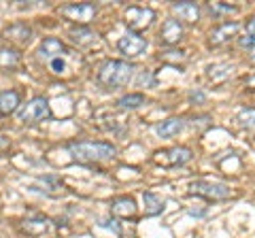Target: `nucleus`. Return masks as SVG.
I'll use <instances>...</instances> for the list:
<instances>
[{
  "mask_svg": "<svg viewBox=\"0 0 255 238\" xmlns=\"http://www.w3.org/2000/svg\"><path fill=\"white\" fill-rule=\"evenodd\" d=\"M68 153L73 155L75 162L81 164H94V162H111L115 160L117 149L111 142H94V140H79L70 142Z\"/></svg>",
  "mask_w": 255,
  "mask_h": 238,
  "instance_id": "f257e3e1",
  "label": "nucleus"
},
{
  "mask_svg": "<svg viewBox=\"0 0 255 238\" xmlns=\"http://www.w3.org/2000/svg\"><path fill=\"white\" fill-rule=\"evenodd\" d=\"M134 75V66L128 64L124 60H107L102 62L98 68V75H96V81H98L105 90H119L132 81Z\"/></svg>",
  "mask_w": 255,
  "mask_h": 238,
  "instance_id": "f03ea898",
  "label": "nucleus"
},
{
  "mask_svg": "<svg viewBox=\"0 0 255 238\" xmlns=\"http://www.w3.org/2000/svg\"><path fill=\"white\" fill-rule=\"evenodd\" d=\"M17 117H19V121H23V123H38V121H45V119L51 117L49 100L43 98V96L32 98L30 102H26V105L19 109Z\"/></svg>",
  "mask_w": 255,
  "mask_h": 238,
  "instance_id": "7ed1b4c3",
  "label": "nucleus"
},
{
  "mask_svg": "<svg viewBox=\"0 0 255 238\" xmlns=\"http://www.w3.org/2000/svg\"><path fill=\"white\" fill-rule=\"evenodd\" d=\"M155 19V11L149 9V6H130V9L126 11V26L130 32H142V30H147L151 23Z\"/></svg>",
  "mask_w": 255,
  "mask_h": 238,
  "instance_id": "20e7f679",
  "label": "nucleus"
},
{
  "mask_svg": "<svg viewBox=\"0 0 255 238\" xmlns=\"http://www.w3.org/2000/svg\"><path fill=\"white\" fill-rule=\"evenodd\" d=\"M189 192L194 196L206 198V200H228L232 198V189L223 183H211V181H196L189 185Z\"/></svg>",
  "mask_w": 255,
  "mask_h": 238,
  "instance_id": "39448f33",
  "label": "nucleus"
},
{
  "mask_svg": "<svg viewBox=\"0 0 255 238\" xmlns=\"http://www.w3.org/2000/svg\"><path fill=\"white\" fill-rule=\"evenodd\" d=\"M155 164L166 166V168H174V166H183L191 160V149L189 147H172V149H164V151L155 153Z\"/></svg>",
  "mask_w": 255,
  "mask_h": 238,
  "instance_id": "423d86ee",
  "label": "nucleus"
},
{
  "mask_svg": "<svg viewBox=\"0 0 255 238\" xmlns=\"http://www.w3.org/2000/svg\"><path fill=\"white\" fill-rule=\"evenodd\" d=\"M147 47H149L147 38H142L136 32H130V30L117 41V49H119V53H124L126 58H136V55L147 51Z\"/></svg>",
  "mask_w": 255,
  "mask_h": 238,
  "instance_id": "0eeeda50",
  "label": "nucleus"
},
{
  "mask_svg": "<svg viewBox=\"0 0 255 238\" xmlns=\"http://www.w3.org/2000/svg\"><path fill=\"white\" fill-rule=\"evenodd\" d=\"M66 53H68L66 45H64V43L60 41V38H53V36L45 38V41L41 43V47H38V51H36L38 60H41V62H47V64H49L51 60L66 58Z\"/></svg>",
  "mask_w": 255,
  "mask_h": 238,
  "instance_id": "6e6552de",
  "label": "nucleus"
},
{
  "mask_svg": "<svg viewBox=\"0 0 255 238\" xmlns=\"http://www.w3.org/2000/svg\"><path fill=\"white\" fill-rule=\"evenodd\" d=\"M62 15L66 17L68 21H75V23H90L96 15V6L90 4V2H81V4H68L62 9Z\"/></svg>",
  "mask_w": 255,
  "mask_h": 238,
  "instance_id": "1a4fd4ad",
  "label": "nucleus"
},
{
  "mask_svg": "<svg viewBox=\"0 0 255 238\" xmlns=\"http://www.w3.org/2000/svg\"><path fill=\"white\" fill-rule=\"evenodd\" d=\"M183 23L179 19H166L162 30H159V38H162L164 45H177L183 38Z\"/></svg>",
  "mask_w": 255,
  "mask_h": 238,
  "instance_id": "9d476101",
  "label": "nucleus"
},
{
  "mask_svg": "<svg viewBox=\"0 0 255 238\" xmlns=\"http://www.w3.org/2000/svg\"><path fill=\"white\" fill-rule=\"evenodd\" d=\"M238 23L236 21H226V23H221L219 28H215L213 32H211V38H209V43L211 47H219V45H226L230 38H234L236 32H238Z\"/></svg>",
  "mask_w": 255,
  "mask_h": 238,
  "instance_id": "9b49d317",
  "label": "nucleus"
},
{
  "mask_svg": "<svg viewBox=\"0 0 255 238\" xmlns=\"http://www.w3.org/2000/svg\"><path fill=\"white\" fill-rule=\"evenodd\" d=\"M32 34L34 32H32V28L26 26V23H13V26L4 30V36L17 45H28L32 41Z\"/></svg>",
  "mask_w": 255,
  "mask_h": 238,
  "instance_id": "f8f14e48",
  "label": "nucleus"
},
{
  "mask_svg": "<svg viewBox=\"0 0 255 238\" xmlns=\"http://www.w3.org/2000/svg\"><path fill=\"white\" fill-rule=\"evenodd\" d=\"M21 96L15 90H2L0 92V115H11L19 109Z\"/></svg>",
  "mask_w": 255,
  "mask_h": 238,
  "instance_id": "ddd939ff",
  "label": "nucleus"
},
{
  "mask_svg": "<svg viewBox=\"0 0 255 238\" xmlns=\"http://www.w3.org/2000/svg\"><path fill=\"white\" fill-rule=\"evenodd\" d=\"M49 230V219L47 217H28L21 221V232L28 236H43Z\"/></svg>",
  "mask_w": 255,
  "mask_h": 238,
  "instance_id": "4468645a",
  "label": "nucleus"
},
{
  "mask_svg": "<svg viewBox=\"0 0 255 238\" xmlns=\"http://www.w3.org/2000/svg\"><path fill=\"white\" fill-rule=\"evenodd\" d=\"M172 11L187 23H196L200 19V9H198L196 2H187V0L185 2H172Z\"/></svg>",
  "mask_w": 255,
  "mask_h": 238,
  "instance_id": "2eb2a0df",
  "label": "nucleus"
},
{
  "mask_svg": "<svg viewBox=\"0 0 255 238\" xmlns=\"http://www.w3.org/2000/svg\"><path fill=\"white\" fill-rule=\"evenodd\" d=\"M136 211H138V206L132 198H117V200L111 204V213H113L115 217H134Z\"/></svg>",
  "mask_w": 255,
  "mask_h": 238,
  "instance_id": "dca6fc26",
  "label": "nucleus"
},
{
  "mask_svg": "<svg viewBox=\"0 0 255 238\" xmlns=\"http://www.w3.org/2000/svg\"><path fill=\"white\" fill-rule=\"evenodd\" d=\"M181 130H183V119L170 117V119H166V121H162V123L157 125V136H162V138H172V136H177Z\"/></svg>",
  "mask_w": 255,
  "mask_h": 238,
  "instance_id": "f3484780",
  "label": "nucleus"
},
{
  "mask_svg": "<svg viewBox=\"0 0 255 238\" xmlns=\"http://www.w3.org/2000/svg\"><path fill=\"white\" fill-rule=\"evenodd\" d=\"M232 70H234L232 64H211L206 68V77H209L213 83H223L226 79H230Z\"/></svg>",
  "mask_w": 255,
  "mask_h": 238,
  "instance_id": "a211bd4d",
  "label": "nucleus"
},
{
  "mask_svg": "<svg viewBox=\"0 0 255 238\" xmlns=\"http://www.w3.org/2000/svg\"><path fill=\"white\" fill-rule=\"evenodd\" d=\"M142 202H145V215H149V217H155L159 213H164V200L157 198L155 194L145 192L142 194Z\"/></svg>",
  "mask_w": 255,
  "mask_h": 238,
  "instance_id": "6ab92c4d",
  "label": "nucleus"
},
{
  "mask_svg": "<svg viewBox=\"0 0 255 238\" xmlns=\"http://www.w3.org/2000/svg\"><path fill=\"white\" fill-rule=\"evenodd\" d=\"M70 38H73V43L79 45V47H87V45H92L96 41V34L92 32L90 28H85V26H79L77 30H73L70 32Z\"/></svg>",
  "mask_w": 255,
  "mask_h": 238,
  "instance_id": "aec40b11",
  "label": "nucleus"
},
{
  "mask_svg": "<svg viewBox=\"0 0 255 238\" xmlns=\"http://www.w3.org/2000/svg\"><path fill=\"white\" fill-rule=\"evenodd\" d=\"M147 102L145 94H126V96H122L117 100V107L119 109H138Z\"/></svg>",
  "mask_w": 255,
  "mask_h": 238,
  "instance_id": "412c9836",
  "label": "nucleus"
},
{
  "mask_svg": "<svg viewBox=\"0 0 255 238\" xmlns=\"http://www.w3.org/2000/svg\"><path fill=\"white\" fill-rule=\"evenodd\" d=\"M19 64V53L11 49V47H2L0 49V68H13Z\"/></svg>",
  "mask_w": 255,
  "mask_h": 238,
  "instance_id": "4be33fe9",
  "label": "nucleus"
},
{
  "mask_svg": "<svg viewBox=\"0 0 255 238\" xmlns=\"http://www.w3.org/2000/svg\"><path fill=\"white\" fill-rule=\"evenodd\" d=\"M238 123L243 125V128H255V109H243L241 113H238Z\"/></svg>",
  "mask_w": 255,
  "mask_h": 238,
  "instance_id": "5701e85b",
  "label": "nucleus"
},
{
  "mask_svg": "<svg viewBox=\"0 0 255 238\" xmlns=\"http://www.w3.org/2000/svg\"><path fill=\"white\" fill-rule=\"evenodd\" d=\"M159 58H162L164 62H183V60H185V53H183V51H174V49H170V51L162 53Z\"/></svg>",
  "mask_w": 255,
  "mask_h": 238,
  "instance_id": "b1692460",
  "label": "nucleus"
},
{
  "mask_svg": "<svg viewBox=\"0 0 255 238\" xmlns=\"http://www.w3.org/2000/svg\"><path fill=\"white\" fill-rule=\"evenodd\" d=\"M209 9H211V13H213V15H223V13H234V11H236L234 6L219 4V2H211V6H209Z\"/></svg>",
  "mask_w": 255,
  "mask_h": 238,
  "instance_id": "393cba45",
  "label": "nucleus"
},
{
  "mask_svg": "<svg viewBox=\"0 0 255 238\" xmlns=\"http://www.w3.org/2000/svg\"><path fill=\"white\" fill-rule=\"evenodd\" d=\"M49 68L53 70L55 75H62V73H66V60H64V58L51 60V62H49Z\"/></svg>",
  "mask_w": 255,
  "mask_h": 238,
  "instance_id": "a878e982",
  "label": "nucleus"
},
{
  "mask_svg": "<svg viewBox=\"0 0 255 238\" xmlns=\"http://www.w3.org/2000/svg\"><path fill=\"white\" fill-rule=\"evenodd\" d=\"M189 100H191V102H204L206 96H204L202 92H191V94H189Z\"/></svg>",
  "mask_w": 255,
  "mask_h": 238,
  "instance_id": "bb28decb",
  "label": "nucleus"
},
{
  "mask_svg": "<svg viewBox=\"0 0 255 238\" xmlns=\"http://www.w3.org/2000/svg\"><path fill=\"white\" fill-rule=\"evenodd\" d=\"M247 34H249V36H255V15H253L249 21H247Z\"/></svg>",
  "mask_w": 255,
  "mask_h": 238,
  "instance_id": "cd10ccee",
  "label": "nucleus"
},
{
  "mask_svg": "<svg viewBox=\"0 0 255 238\" xmlns=\"http://www.w3.org/2000/svg\"><path fill=\"white\" fill-rule=\"evenodd\" d=\"M241 45L243 47H253L255 45V36H243L241 38Z\"/></svg>",
  "mask_w": 255,
  "mask_h": 238,
  "instance_id": "c85d7f7f",
  "label": "nucleus"
},
{
  "mask_svg": "<svg viewBox=\"0 0 255 238\" xmlns=\"http://www.w3.org/2000/svg\"><path fill=\"white\" fill-rule=\"evenodd\" d=\"M187 213H189V215H198V217H202L206 211H202V209H189Z\"/></svg>",
  "mask_w": 255,
  "mask_h": 238,
  "instance_id": "c756f323",
  "label": "nucleus"
},
{
  "mask_svg": "<svg viewBox=\"0 0 255 238\" xmlns=\"http://www.w3.org/2000/svg\"><path fill=\"white\" fill-rule=\"evenodd\" d=\"M247 87H253V90H255V75L247 79Z\"/></svg>",
  "mask_w": 255,
  "mask_h": 238,
  "instance_id": "7c9ffc66",
  "label": "nucleus"
},
{
  "mask_svg": "<svg viewBox=\"0 0 255 238\" xmlns=\"http://www.w3.org/2000/svg\"><path fill=\"white\" fill-rule=\"evenodd\" d=\"M251 62L255 64V47H253V51H251Z\"/></svg>",
  "mask_w": 255,
  "mask_h": 238,
  "instance_id": "2f4dec72",
  "label": "nucleus"
}]
</instances>
